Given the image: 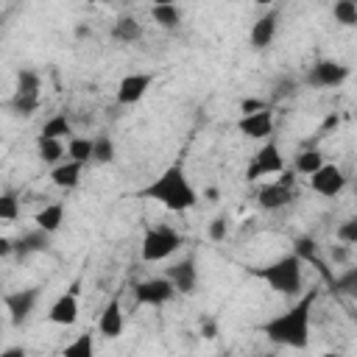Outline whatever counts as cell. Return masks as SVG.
Returning <instances> with one entry per match:
<instances>
[{"label": "cell", "instance_id": "44dd1931", "mask_svg": "<svg viewBox=\"0 0 357 357\" xmlns=\"http://www.w3.org/2000/svg\"><path fill=\"white\" fill-rule=\"evenodd\" d=\"M64 153H67L64 139H47V137H36V156H39V162H42V165L56 167V165L67 162V159H64Z\"/></svg>", "mask_w": 357, "mask_h": 357}, {"label": "cell", "instance_id": "30bf717a", "mask_svg": "<svg viewBox=\"0 0 357 357\" xmlns=\"http://www.w3.org/2000/svg\"><path fill=\"white\" fill-rule=\"evenodd\" d=\"M343 187H346V176H343V170H340L337 165H329V162H326L318 173L310 176V190L318 192V195H324V198L340 195Z\"/></svg>", "mask_w": 357, "mask_h": 357}, {"label": "cell", "instance_id": "d590c367", "mask_svg": "<svg viewBox=\"0 0 357 357\" xmlns=\"http://www.w3.org/2000/svg\"><path fill=\"white\" fill-rule=\"evenodd\" d=\"M329 257H332V262H335V265H346L351 254H349V245H343V243H340V245H332Z\"/></svg>", "mask_w": 357, "mask_h": 357}, {"label": "cell", "instance_id": "f1b7e54d", "mask_svg": "<svg viewBox=\"0 0 357 357\" xmlns=\"http://www.w3.org/2000/svg\"><path fill=\"white\" fill-rule=\"evenodd\" d=\"M332 17H335V22H340L346 28H354L357 25V3L354 0H337L332 6Z\"/></svg>", "mask_w": 357, "mask_h": 357}, {"label": "cell", "instance_id": "8d00e7d4", "mask_svg": "<svg viewBox=\"0 0 357 357\" xmlns=\"http://www.w3.org/2000/svg\"><path fill=\"white\" fill-rule=\"evenodd\" d=\"M293 254H298V257L304 259V257L315 254V243H312V240H298V243H296V251H293Z\"/></svg>", "mask_w": 357, "mask_h": 357}, {"label": "cell", "instance_id": "2e32d148", "mask_svg": "<svg viewBox=\"0 0 357 357\" xmlns=\"http://www.w3.org/2000/svg\"><path fill=\"white\" fill-rule=\"evenodd\" d=\"M123 329H126L123 307H120V301H117V298H112V301L103 307L100 318H98V332H100L103 337H109V340H117V337L123 335Z\"/></svg>", "mask_w": 357, "mask_h": 357}, {"label": "cell", "instance_id": "f35d334b", "mask_svg": "<svg viewBox=\"0 0 357 357\" xmlns=\"http://www.w3.org/2000/svg\"><path fill=\"white\" fill-rule=\"evenodd\" d=\"M0 357H28V351L22 346H8V349H3Z\"/></svg>", "mask_w": 357, "mask_h": 357}, {"label": "cell", "instance_id": "d6986e66", "mask_svg": "<svg viewBox=\"0 0 357 357\" xmlns=\"http://www.w3.org/2000/svg\"><path fill=\"white\" fill-rule=\"evenodd\" d=\"M112 39H114V42H123V45L139 42V39H142V22H139L137 17H131V14L117 17L114 25H112Z\"/></svg>", "mask_w": 357, "mask_h": 357}, {"label": "cell", "instance_id": "8992f818", "mask_svg": "<svg viewBox=\"0 0 357 357\" xmlns=\"http://www.w3.org/2000/svg\"><path fill=\"white\" fill-rule=\"evenodd\" d=\"M176 296V287L167 276H151L134 284V301L139 307H162Z\"/></svg>", "mask_w": 357, "mask_h": 357}, {"label": "cell", "instance_id": "836d02e7", "mask_svg": "<svg viewBox=\"0 0 357 357\" xmlns=\"http://www.w3.org/2000/svg\"><path fill=\"white\" fill-rule=\"evenodd\" d=\"M226 234H229V218L226 215L212 218V223H209V240L220 243V240H226Z\"/></svg>", "mask_w": 357, "mask_h": 357}, {"label": "cell", "instance_id": "f546056e", "mask_svg": "<svg viewBox=\"0 0 357 357\" xmlns=\"http://www.w3.org/2000/svg\"><path fill=\"white\" fill-rule=\"evenodd\" d=\"M335 290L349 296V298H357V265L354 268H346L337 279H335Z\"/></svg>", "mask_w": 357, "mask_h": 357}, {"label": "cell", "instance_id": "52a82bcc", "mask_svg": "<svg viewBox=\"0 0 357 357\" xmlns=\"http://www.w3.org/2000/svg\"><path fill=\"white\" fill-rule=\"evenodd\" d=\"M346 78H349V67L335 61V59H321L307 70V84L310 86H321V89L340 86Z\"/></svg>", "mask_w": 357, "mask_h": 357}, {"label": "cell", "instance_id": "e575fe53", "mask_svg": "<svg viewBox=\"0 0 357 357\" xmlns=\"http://www.w3.org/2000/svg\"><path fill=\"white\" fill-rule=\"evenodd\" d=\"M265 109H271L265 100H259V98H245L243 103H240V112H243V117L245 114H257V112H265Z\"/></svg>", "mask_w": 357, "mask_h": 357}, {"label": "cell", "instance_id": "1f68e13d", "mask_svg": "<svg viewBox=\"0 0 357 357\" xmlns=\"http://www.w3.org/2000/svg\"><path fill=\"white\" fill-rule=\"evenodd\" d=\"M8 109H11L17 117H31V114L39 109V98H22V95H11Z\"/></svg>", "mask_w": 357, "mask_h": 357}, {"label": "cell", "instance_id": "ee69618b", "mask_svg": "<svg viewBox=\"0 0 357 357\" xmlns=\"http://www.w3.org/2000/svg\"><path fill=\"white\" fill-rule=\"evenodd\" d=\"M262 357H276V354H262Z\"/></svg>", "mask_w": 357, "mask_h": 357}, {"label": "cell", "instance_id": "3957f363", "mask_svg": "<svg viewBox=\"0 0 357 357\" xmlns=\"http://www.w3.org/2000/svg\"><path fill=\"white\" fill-rule=\"evenodd\" d=\"M251 276L262 279L271 290L282 296H298L304 287V259L298 254H284L262 268H254Z\"/></svg>", "mask_w": 357, "mask_h": 357}, {"label": "cell", "instance_id": "8fae6325", "mask_svg": "<svg viewBox=\"0 0 357 357\" xmlns=\"http://www.w3.org/2000/svg\"><path fill=\"white\" fill-rule=\"evenodd\" d=\"M153 75L151 73H128L126 78H120L117 84V103L120 106H134L145 98V92L151 89Z\"/></svg>", "mask_w": 357, "mask_h": 357}, {"label": "cell", "instance_id": "4dcf8cb0", "mask_svg": "<svg viewBox=\"0 0 357 357\" xmlns=\"http://www.w3.org/2000/svg\"><path fill=\"white\" fill-rule=\"evenodd\" d=\"M17 218H20V201H17V192L6 190V192L0 195V220L11 223V220H17Z\"/></svg>", "mask_w": 357, "mask_h": 357}, {"label": "cell", "instance_id": "d4e9b609", "mask_svg": "<svg viewBox=\"0 0 357 357\" xmlns=\"http://www.w3.org/2000/svg\"><path fill=\"white\" fill-rule=\"evenodd\" d=\"M39 89H42V78H39V73L22 67V70L17 73L14 95H22V98H39Z\"/></svg>", "mask_w": 357, "mask_h": 357}, {"label": "cell", "instance_id": "cb8c5ba5", "mask_svg": "<svg viewBox=\"0 0 357 357\" xmlns=\"http://www.w3.org/2000/svg\"><path fill=\"white\" fill-rule=\"evenodd\" d=\"M39 137H47V139H70L73 137V126H70V117L64 114V112H56L53 117H47L45 120V126H42V134Z\"/></svg>", "mask_w": 357, "mask_h": 357}, {"label": "cell", "instance_id": "7a4b0ae2", "mask_svg": "<svg viewBox=\"0 0 357 357\" xmlns=\"http://www.w3.org/2000/svg\"><path fill=\"white\" fill-rule=\"evenodd\" d=\"M139 195L148 198V201H156L167 212H187L198 204V192H195L192 181L187 178V173L178 162L165 167L148 187L139 190Z\"/></svg>", "mask_w": 357, "mask_h": 357}, {"label": "cell", "instance_id": "9a60e30c", "mask_svg": "<svg viewBox=\"0 0 357 357\" xmlns=\"http://www.w3.org/2000/svg\"><path fill=\"white\" fill-rule=\"evenodd\" d=\"M78 312H81L78 296H75V290H67V293H61V296L50 304L47 321H50V324H59V326H73V324L78 321Z\"/></svg>", "mask_w": 357, "mask_h": 357}, {"label": "cell", "instance_id": "6da1fadb", "mask_svg": "<svg viewBox=\"0 0 357 357\" xmlns=\"http://www.w3.org/2000/svg\"><path fill=\"white\" fill-rule=\"evenodd\" d=\"M315 307V290L304 293L296 304H290L284 312L268 318L259 329L268 335L271 343L287 346V349H307L310 346V321Z\"/></svg>", "mask_w": 357, "mask_h": 357}, {"label": "cell", "instance_id": "484cf974", "mask_svg": "<svg viewBox=\"0 0 357 357\" xmlns=\"http://www.w3.org/2000/svg\"><path fill=\"white\" fill-rule=\"evenodd\" d=\"M61 357H95V335H89V332L75 335L61 349Z\"/></svg>", "mask_w": 357, "mask_h": 357}, {"label": "cell", "instance_id": "7bdbcfd3", "mask_svg": "<svg viewBox=\"0 0 357 357\" xmlns=\"http://www.w3.org/2000/svg\"><path fill=\"white\" fill-rule=\"evenodd\" d=\"M218 357H231V354H229V351H223V354H218Z\"/></svg>", "mask_w": 357, "mask_h": 357}, {"label": "cell", "instance_id": "7c38bea8", "mask_svg": "<svg viewBox=\"0 0 357 357\" xmlns=\"http://www.w3.org/2000/svg\"><path fill=\"white\" fill-rule=\"evenodd\" d=\"M165 276L173 282L176 293H181V296H192L195 287H198V268H195V259L192 257H184V259L173 262Z\"/></svg>", "mask_w": 357, "mask_h": 357}, {"label": "cell", "instance_id": "83f0119b", "mask_svg": "<svg viewBox=\"0 0 357 357\" xmlns=\"http://www.w3.org/2000/svg\"><path fill=\"white\" fill-rule=\"evenodd\" d=\"M92 162L95 165H109V162H114V153H117V148H114V139L112 137H106V134H98V137H92Z\"/></svg>", "mask_w": 357, "mask_h": 357}, {"label": "cell", "instance_id": "4316f807", "mask_svg": "<svg viewBox=\"0 0 357 357\" xmlns=\"http://www.w3.org/2000/svg\"><path fill=\"white\" fill-rule=\"evenodd\" d=\"M92 145H95L92 137H70L67 139V159L89 165L92 162Z\"/></svg>", "mask_w": 357, "mask_h": 357}, {"label": "cell", "instance_id": "603a6c76", "mask_svg": "<svg viewBox=\"0 0 357 357\" xmlns=\"http://www.w3.org/2000/svg\"><path fill=\"white\" fill-rule=\"evenodd\" d=\"M326 165V159H324V153L318 151V148H304V151H298L296 153V162H293V167H296V173H301V176H312V173H318L321 167Z\"/></svg>", "mask_w": 357, "mask_h": 357}, {"label": "cell", "instance_id": "b9f144b4", "mask_svg": "<svg viewBox=\"0 0 357 357\" xmlns=\"http://www.w3.org/2000/svg\"><path fill=\"white\" fill-rule=\"evenodd\" d=\"M321 357H340L337 351H326V354H321Z\"/></svg>", "mask_w": 357, "mask_h": 357}, {"label": "cell", "instance_id": "ac0fdd59", "mask_svg": "<svg viewBox=\"0 0 357 357\" xmlns=\"http://www.w3.org/2000/svg\"><path fill=\"white\" fill-rule=\"evenodd\" d=\"M47 245H50V234L42 231V229H33V231H25L20 240H14V254L20 259H28L31 254L47 251Z\"/></svg>", "mask_w": 357, "mask_h": 357}, {"label": "cell", "instance_id": "74e56055", "mask_svg": "<svg viewBox=\"0 0 357 357\" xmlns=\"http://www.w3.org/2000/svg\"><path fill=\"white\" fill-rule=\"evenodd\" d=\"M201 335H204L206 340H212V337L218 335V324H215L212 318H204V321H201Z\"/></svg>", "mask_w": 357, "mask_h": 357}, {"label": "cell", "instance_id": "5bb4252c", "mask_svg": "<svg viewBox=\"0 0 357 357\" xmlns=\"http://www.w3.org/2000/svg\"><path fill=\"white\" fill-rule=\"evenodd\" d=\"M237 131L245 139H268L273 134V112H257V114H245L237 120Z\"/></svg>", "mask_w": 357, "mask_h": 357}, {"label": "cell", "instance_id": "ab89813d", "mask_svg": "<svg viewBox=\"0 0 357 357\" xmlns=\"http://www.w3.org/2000/svg\"><path fill=\"white\" fill-rule=\"evenodd\" d=\"M8 254H14V243L8 237H0V257H8Z\"/></svg>", "mask_w": 357, "mask_h": 357}, {"label": "cell", "instance_id": "d6a6232c", "mask_svg": "<svg viewBox=\"0 0 357 357\" xmlns=\"http://www.w3.org/2000/svg\"><path fill=\"white\" fill-rule=\"evenodd\" d=\"M335 237H337V243H343V245H357V218H346V220L335 229Z\"/></svg>", "mask_w": 357, "mask_h": 357}, {"label": "cell", "instance_id": "9c48e42d", "mask_svg": "<svg viewBox=\"0 0 357 357\" xmlns=\"http://www.w3.org/2000/svg\"><path fill=\"white\" fill-rule=\"evenodd\" d=\"M36 301H39V287L14 290V293H8V296L3 298L6 312H8V318H11V324H14V326H20V324H25V321L31 318V312H33Z\"/></svg>", "mask_w": 357, "mask_h": 357}, {"label": "cell", "instance_id": "5b68a950", "mask_svg": "<svg viewBox=\"0 0 357 357\" xmlns=\"http://www.w3.org/2000/svg\"><path fill=\"white\" fill-rule=\"evenodd\" d=\"M276 173H284V156H282L279 145L273 139H268L251 156V165L245 170V181H257L262 176H276Z\"/></svg>", "mask_w": 357, "mask_h": 357}, {"label": "cell", "instance_id": "4fadbf2b", "mask_svg": "<svg viewBox=\"0 0 357 357\" xmlns=\"http://www.w3.org/2000/svg\"><path fill=\"white\" fill-rule=\"evenodd\" d=\"M276 28H279V14L271 8L268 14L257 17L254 25H251V33H248V42L254 50H268L273 45V36H276Z\"/></svg>", "mask_w": 357, "mask_h": 357}, {"label": "cell", "instance_id": "7402d4cb", "mask_svg": "<svg viewBox=\"0 0 357 357\" xmlns=\"http://www.w3.org/2000/svg\"><path fill=\"white\" fill-rule=\"evenodd\" d=\"M151 20L162 31H178V25H181V8L176 3H156L151 8Z\"/></svg>", "mask_w": 357, "mask_h": 357}, {"label": "cell", "instance_id": "ba28073f", "mask_svg": "<svg viewBox=\"0 0 357 357\" xmlns=\"http://www.w3.org/2000/svg\"><path fill=\"white\" fill-rule=\"evenodd\" d=\"M293 201H296V184H284L282 178L268 181V184H262L257 190V204L262 209H268V212H276V209H282V206H287Z\"/></svg>", "mask_w": 357, "mask_h": 357}, {"label": "cell", "instance_id": "e0dca14e", "mask_svg": "<svg viewBox=\"0 0 357 357\" xmlns=\"http://www.w3.org/2000/svg\"><path fill=\"white\" fill-rule=\"evenodd\" d=\"M84 167H86V165L67 159V162H61V165L50 167V181H53L59 190H75V187H78V181H81Z\"/></svg>", "mask_w": 357, "mask_h": 357}, {"label": "cell", "instance_id": "ffe728a7", "mask_svg": "<svg viewBox=\"0 0 357 357\" xmlns=\"http://www.w3.org/2000/svg\"><path fill=\"white\" fill-rule=\"evenodd\" d=\"M33 223H36V229H42V231H47V234H56V231L61 229V223H64V204H61V201L45 204V206L33 215Z\"/></svg>", "mask_w": 357, "mask_h": 357}, {"label": "cell", "instance_id": "277c9868", "mask_svg": "<svg viewBox=\"0 0 357 357\" xmlns=\"http://www.w3.org/2000/svg\"><path fill=\"white\" fill-rule=\"evenodd\" d=\"M181 245H184V234H178L173 226H167V223L151 226V229H145V234H142L139 257H142V262H165V259H170Z\"/></svg>", "mask_w": 357, "mask_h": 357}, {"label": "cell", "instance_id": "60d3db41", "mask_svg": "<svg viewBox=\"0 0 357 357\" xmlns=\"http://www.w3.org/2000/svg\"><path fill=\"white\" fill-rule=\"evenodd\" d=\"M75 36H81V39L89 36V28H86V25H78V28H75Z\"/></svg>", "mask_w": 357, "mask_h": 357}]
</instances>
